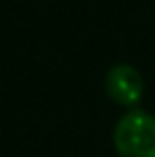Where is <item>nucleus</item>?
Returning a JSON list of instances; mask_svg holds the SVG:
<instances>
[{
  "mask_svg": "<svg viewBox=\"0 0 155 157\" xmlns=\"http://www.w3.org/2000/svg\"><path fill=\"white\" fill-rule=\"evenodd\" d=\"M114 150L119 157H155V116L128 109L114 125Z\"/></svg>",
  "mask_w": 155,
  "mask_h": 157,
  "instance_id": "f257e3e1",
  "label": "nucleus"
},
{
  "mask_svg": "<svg viewBox=\"0 0 155 157\" xmlns=\"http://www.w3.org/2000/svg\"><path fill=\"white\" fill-rule=\"evenodd\" d=\"M105 91L116 105L135 109L144 98V78L130 64H114L105 75Z\"/></svg>",
  "mask_w": 155,
  "mask_h": 157,
  "instance_id": "f03ea898",
  "label": "nucleus"
}]
</instances>
